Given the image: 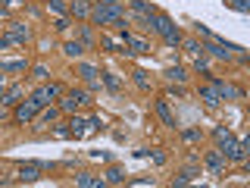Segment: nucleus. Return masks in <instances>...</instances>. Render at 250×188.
<instances>
[{"instance_id": "obj_40", "label": "nucleus", "mask_w": 250, "mask_h": 188, "mask_svg": "<svg viewBox=\"0 0 250 188\" xmlns=\"http://www.w3.org/2000/svg\"><path fill=\"white\" fill-rule=\"evenodd\" d=\"M6 47H10V41H6V38H0V50H6Z\"/></svg>"}, {"instance_id": "obj_10", "label": "nucleus", "mask_w": 250, "mask_h": 188, "mask_svg": "<svg viewBox=\"0 0 250 188\" xmlns=\"http://www.w3.org/2000/svg\"><path fill=\"white\" fill-rule=\"evenodd\" d=\"M75 185H82V188H104L106 179L91 176V172H78V176H75Z\"/></svg>"}, {"instance_id": "obj_21", "label": "nucleus", "mask_w": 250, "mask_h": 188, "mask_svg": "<svg viewBox=\"0 0 250 188\" xmlns=\"http://www.w3.org/2000/svg\"><path fill=\"white\" fill-rule=\"evenodd\" d=\"M125 182V172L119 166H109L106 169V185H122Z\"/></svg>"}, {"instance_id": "obj_19", "label": "nucleus", "mask_w": 250, "mask_h": 188, "mask_svg": "<svg viewBox=\"0 0 250 188\" xmlns=\"http://www.w3.org/2000/svg\"><path fill=\"white\" fill-rule=\"evenodd\" d=\"M62 53H66V57H72V60H78L84 53V44L82 41H66V44H62Z\"/></svg>"}, {"instance_id": "obj_8", "label": "nucleus", "mask_w": 250, "mask_h": 188, "mask_svg": "<svg viewBox=\"0 0 250 188\" xmlns=\"http://www.w3.org/2000/svg\"><path fill=\"white\" fill-rule=\"evenodd\" d=\"M131 13L141 19V28H147V19L153 16V6L150 3H144V0H131Z\"/></svg>"}, {"instance_id": "obj_1", "label": "nucleus", "mask_w": 250, "mask_h": 188, "mask_svg": "<svg viewBox=\"0 0 250 188\" xmlns=\"http://www.w3.org/2000/svg\"><path fill=\"white\" fill-rule=\"evenodd\" d=\"M147 31L163 35V41H166L169 47H178V44H182V31H178L175 22H172L169 16H163V13H153L150 19H147Z\"/></svg>"}, {"instance_id": "obj_30", "label": "nucleus", "mask_w": 250, "mask_h": 188, "mask_svg": "<svg viewBox=\"0 0 250 188\" xmlns=\"http://www.w3.org/2000/svg\"><path fill=\"white\" fill-rule=\"evenodd\" d=\"M182 138L188 141V144H197V141H200V129H185Z\"/></svg>"}, {"instance_id": "obj_12", "label": "nucleus", "mask_w": 250, "mask_h": 188, "mask_svg": "<svg viewBox=\"0 0 250 188\" xmlns=\"http://www.w3.org/2000/svg\"><path fill=\"white\" fill-rule=\"evenodd\" d=\"M200 100H203L207 107H219V104H222V97H219V91L213 88V82H209V85H203V88H200Z\"/></svg>"}, {"instance_id": "obj_28", "label": "nucleus", "mask_w": 250, "mask_h": 188, "mask_svg": "<svg viewBox=\"0 0 250 188\" xmlns=\"http://www.w3.org/2000/svg\"><path fill=\"white\" fill-rule=\"evenodd\" d=\"M131 75H135V85H138L141 91H150V82H147V72H144V69H135Z\"/></svg>"}, {"instance_id": "obj_6", "label": "nucleus", "mask_w": 250, "mask_h": 188, "mask_svg": "<svg viewBox=\"0 0 250 188\" xmlns=\"http://www.w3.org/2000/svg\"><path fill=\"white\" fill-rule=\"evenodd\" d=\"M38 110H41V107H38L35 100H25V104H19V107H16L13 119H16V122H31V119L38 116Z\"/></svg>"}, {"instance_id": "obj_2", "label": "nucleus", "mask_w": 250, "mask_h": 188, "mask_svg": "<svg viewBox=\"0 0 250 188\" xmlns=\"http://www.w3.org/2000/svg\"><path fill=\"white\" fill-rule=\"evenodd\" d=\"M122 16H125L122 0H106V3H97V6H94L88 19L94 22V25H109V22H119Z\"/></svg>"}, {"instance_id": "obj_26", "label": "nucleus", "mask_w": 250, "mask_h": 188, "mask_svg": "<svg viewBox=\"0 0 250 188\" xmlns=\"http://www.w3.org/2000/svg\"><path fill=\"white\" fill-rule=\"evenodd\" d=\"M104 47H106V50H113V53H128V50H125V44H119L116 38H109V35H104Z\"/></svg>"}, {"instance_id": "obj_44", "label": "nucleus", "mask_w": 250, "mask_h": 188, "mask_svg": "<svg viewBox=\"0 0 250 188\" xmlns=\"http://www.w3.org/2000/svg\"><path fill=\"white\" fill-rule=\"evenodd\" d=\"M91 3H106V0H91Z\"/></svg>"}, {"instance_id": "obj_42", "label": "nucleus", "mask_w": 250, "mask_h": 188, "mask_svg": "<svg viewBox=\"0 0 250 188\" xmlns=\"http://www.w3.org/2000/svg\"><path fill=\"white\" fill-rule=\"evenodd\" d=\"M3 119H6V113H3V110H0V122H3Z\"/></svg>"}, {"instance_id": "obj_36", "label": "nucleus", "mask_w": 250, "mask_h": 188, "mask_svg": "<svg viewBox=\"0 0 250 188\" xmlns=\"http://www.w3.org/2000/svg\"><path fill=\"white\" fill-rule=\"evenodd\" d=\"M53 25H57V31H69V19H66V16H60Z\"/></svg>"}, {"instance_id": "obj_4", "label": "nucleus", "mask_w": 250, "mask_h": 188, "mask_svg": "<svg viewBox=\"0 0 250 188\" xmlns=\"http://www.w3.org/2000/svg\"><path fill=\"white\" fill-rule=\"evenodd\" d=\"M57 97H62V88H60V85H53V82L31 94V100H35L38 107H50V100H57Z\"/></svg>"}, {"instance_id": "obj_17", "label": "nucleus", "mask_w": 250, "mask_h": 188, "mask_svg": "<svg viewBox=\"0 0 250 188\" xmlns=\"http://www.w3.org/2000/svg\"><path fill=\"white\" fill-rule=\"evenodd\" d=\"M28 63L25 60H0V72H25Z\"/></svg>"}, {"instance_id": "obj_5", "label": "nucleus", "mask_w": 250, "mask_h": 188, "mask_svg": "<svg viewBox=\"0 0 250 188\" xmlns=\"http://www.w3.org/2000/svg\"><path fill=\"white\" fill-rule=\"evenodd\" d=\"M213 88L219 91L222 100H241V97H244V91H241L238 85H229V82H222V78H213Z\"/></svg>"}, {"instance_id": "obj_24", "label": "nucleus", "mask_w": 250, "mask_h": 188, "mask_svg": "<svg viewBox=\"0 0 250 188\" xmlns=\"http://www.w3.org/2000/svg\"><path fill=\"white\" fill-rule=\"evenodd\" d=\"M78 41H82L84 47H94V31H91V25H78Z\"/></svg>"}, {"instance_id": "obj_31", "label": "nucleus", "mask_w": 250, "mask_h": 188, "mask_svg": "<svg viewBox=\"0 0 250 188\" xmlns=\"http://www.w3.org/2000/svg\"><path fill=\"white\" fill-rule=\"evenodd\" d=\"M225 3H229L231 10H238V13H250V3H247V0H225Z\"/></svg>"}, {"instance_id": "obj_20", "label": "nucleus", "mask_w": 250, "mask_h": 188, "mask_svg": "<svg viewBox=\"0 0 250 188\" xmlns=\"http://www.w3.org/2000/svg\"><path fill=\"white\" fill-rule=\"evenodd\" d=\"M60 116V107H41V116H38V125H47V122H53Z\"/></svg>"}, {"instance_id": "obj_34", "label": "nucleus", "mask_w": 250, "mask_h": 188, "mask_svg": "<svg viewBox=\"0 0 250 188\" xmlns=\"http://www.w3.org/2000/svg\"><path fill=\"white\" fill-rule=\"evenodd\" d=\"M229 135H231V129H225V125H219V129L213 132V138H216V141H222V138H229Z\"/></svg>"}, {"instance_id": "obj_29", "label": "nucleus", "mask_w": 250, "mask_h": 188, "mask_svg": "<svg viewBox=\"0 0 250 188\" xmlns=\"http://www.w3.org/2000/svg\"><path fill=\"white\" fill-rule=\"evenodd\" d=\"M47 6L57 16H69V3H62V0H47Z\"/></svg>"}, {"instance_id": "obj_43", "label": "nucleus", "mask_w": 250, "mask_h": 188, "mask_svg": "<svg viewBox=\"0 0 250 188\" xmlns=\"http://www.w3.org/2000/svg\"><path fill=\"white\" fill-rule=\"evenodd\" d=\"M0 91H3V75H0Z\"/></svg>"}, {"instance_id": "obj_41", "label": "nucleus", "mask_w": 250, "mask_h": 188, "mask_svg": "<svg viewBox=\"0 0 250 188\" xmlns=\"http://www.w3.org/2000/svg\"><path fill=\"white\" fill-rule=\"evenodd\" d=\"M3 16H6V6H0V19H3Z\"/></svg>"}, {"instance_id": "obj_37", "label": "nucleus", "mask_w": 250, "mask_h": 188, "mask_svg": "<svg viewBox=\"0 0 250 188\" xmlns=\"http://www.w3.org/2000/svg\"><path fill=\"white\" fill-rule=\"evenodd\" d=\"M153 163H156V166H163V163H166V154H160V151H153Z\"/></svg>"}, {"instance_id": "obj_11", "label": "nucleus", "mask_w": 250, "mask_h": 188, "mask_svg": "<svg viewBox=\"0 0 250 188\" xmlns=\"http://www.w3.org/2000/svg\"><path fill=\"white\" fill-rule=\"evenodd\" d=\"M41 169H44V163H28V166H19V179H22V182H35V179H41Z\"/></svg>"}, {"instance_id": "obj_38", "label": "nucleus", "mask_w": 250, "mask_h": 188, "mask_svg": "<svg viewBox=\"0 0 250 188\" xmlns=\"http://www.w3.org/2000/svg\"><path fill=\"white\" fill-rule=\"evenodd\" d=\"M88 125H91V129H100L104 122H100V116H91V119H88Z\"/></svg>"}, {"instance_id": "obj_23", "label": "nucleus", "mask_w": 250, "mask_h": 188, "mask_svg": "<svg viewBox=\"0 0 250 188\" xmlns=\"http://www.w3.org/2000/svg\"><path fill=\"white\" fill-rule=\"evenodd\" d=\"M84 125H88L84 116H72V119H69V132H72V135H84Z\"/></svg>"}, {"instance_id": "obj_9", "label": "nucleus", "mask_w": 250, "mask_h": 188, "mask_svg": "<svg viewBox=\"0 0 250 188\" xmlns=\"http://www.w3.org/2000/svg\"><path fill=\"white\" fill-rule=\"evenodd\" d=\"M6 28H10V35H6L10 44H25L28 41V28L22 25V22H13V25H6Z\"/></svg>"}, {"instance_id": "obj_32", "label": "nucleus", "mask_w": 250, "mask_h": 188, "mask_svg": "<svg viewBox=\"0 0 250 188\" xmlns=\"http://www.w3.org/2000/svg\"><path fill=\"white\" fill-rule=\"evenodd\" d=\"M182 44H185V50H188V53H191V57H197V53H203L197 41H185V38H182Z\"/></svg>"}, {"instance_id": "obj_18", "label": "nucleus", "mask_w": 250, "mask_h": 188, "mask_svg": "<svg viewBox=\"0 0 250 188\" xmlns=\"http://www.w3.org/2000/svg\"><path fill=\"white\" fill-rule=\"evenodd\" d=\"M22 94H25V88H22V85H13L10 91L3 94V97H0V104H6V107H13V104H19V97Z\"/></svg>"}, {"instance_id": "obj_3", "label": "nucleus", "mask_w": 250, "mask_h": 188, "mask_svg": "<svg viewBox=\"0 0 250 188\" xmlns=\"http://www.w3.org/2000/svg\"><path fill=\"white\" fill-rule=\"evenodd\" d=\"M219 151H222L225 160H234V163H244V160H247V147H244V141H238L234 135H229V138L219 141Z\"/></svg>"}, {"instance_id": "obj_13", "label": "nucleus", "mask_w": 250, "mask_h": 188, "mask_svg": "<svg viewBox=\"0 0 250 188\" xmlns=\"http://www.w3.org/2000/svg\"><path fill=\"white\" fill-rule=\"evenodd\" d=\"M156 110V116L163 119V125H169V129H175V119H172V110H169V100H156L153 104Z\"/></svg>"}, {"instance_id": "obj_25", "label": "nucleus", "mask_w": 250, "mask_h": 188, "mask_svg": "<svg viewBox=\"0 0 250 188\" xmlns=\"http://www.w3.org/2000/svg\"><path fill=\"white\" fill-rule=\"evenodd\" d=\"M166 78H169V82H185L188 72H185L182 66H169V69H166Z\"/></svg>"}, {"instance_id": "obj_16", "label": "nucleus", "mask_w": 250, "mask_h": 188, "mask_svg": "<svg viewBox=\"0 0 250 188\" xmlns=\"http://www.w3.org/2000/svg\"><path fill=\"white\" fill-rule=\"evenodd\" d=\"M78 75L84 78V82L91 85V88H97V78H100V72L94 66H88V63H82V66H78Z\"/></svg>"}, {"instance_id": "obj_7", "label": "nucleus", "mask_w": 250, "mask_h": 188, "mask_svg": "<svg viewBox=\"0 0 250 188\" xmlns=\"http://www.w3.org/2000/svg\"><path fill=\"white\" fill-rule=\"evenodd\" d=\"M225 163H229V160L222 157V151H219V147H216V151H209V154H207V169L213 172V176H222Z\"/></svg>"}, {"instance_id": "obj_27", "label": "nucleus", "mask_w": 250, "mask_h": 188, "mask_svg": "<svg viewBox=\"0 0 250 188\" xmlns=\"http://www.w3.org/2000/svg\"><path fill=\"white\" fill-rule=\"evenodd\" d=\"M78 107H82V104H78L72 94H66V97L60 100V110H62V113H72V110H78Z\"/></svg>"}, {"instance_id": "obj_14", "label": "nucleus", "mask_w": 250, "mask_h": 188, "mask_svg": "<svg viewBox=\"0 0 250 188\" xmlns=\"http://www.w3.org/2000/svg\"><path fill=\"white\" fill-rule=\"evenodd\" d=\"M69 13H72L75 19H88L91 16V0H72V3H69Z\"/></svg>"}, {"instance_id": "obj_35", "label": "nucleus", "mask_w": 250, "mask_h": 188, "mask_svg": "<svg viewBox=\"0 0 250 188\" xmlns=\"http://www.w3.org/2000/svg\"><path fill=\"white\" fill-rule=\"evenodd\" d=\"M31 78H38V82H44V78H47V69H44V66H35V69H31Z\"/></svg>"}, {"instance_id": "obj_39", "label": "nucleus", "mask_w": 250, "mask_h": 188, "mask_svg": "<svg viewBox=\"0 0 250 188\" xmlns=\"http://www.w3.org/2000/svg\"><path fill=\"white\" fill-rule=\"evenodd\" d=\"M22 0H0V6H19Z\"/></svg>"}, {"instance_id": "obj_22", "label": "nucleus", "mask_w": 250, "mask_h": 188, "mask_svg": "<svg viewBox=\"0 0 250 188\" xmlns=\"http://www.w3.org/2000/svg\"><path fill=\"white\" fill-rule=\"evenodd\" d=\"M100 82H104L109 91H119V88H122V78L113 75V72H104V75H100Z\"/></svg>"}, {"instance_id": "obj_33", "label": "nucleus", "mask_w": 250, "mask_h": 188, "mask_svg": "<svg viewBox=\"0 0 250 188\" xmlns=\"http://www.w3.org/2000/svg\"><path fill=\"white\" fill-rule=\"evenodd\" d=\"M69 94H72V97L78 100V104H88V100H91V94H88V91H75V88H72Z\"/></svg>"}, {"instance_id": "obj_15", "label": "nucleus", "mask_w": 250, "mask_h": 188, "mask_svg": "<svg viewBox=\"0 0 250 188\" xmlns=\"http://www.w3.org/2000/svg\"><path fill=\"white\" fill-rule=\"evenodd\" d=\"M125 47H128V53H150V44L144 38H135V35L125 38Z\"/></svg>"}]
</instances>
